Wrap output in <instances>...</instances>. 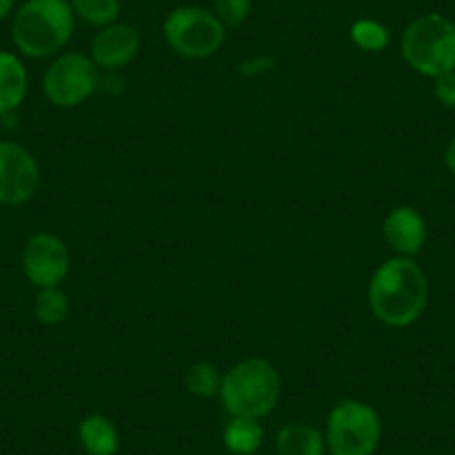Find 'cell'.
I'll return each instance as SVG.
<instances>
[{"label":"cell","mask_w":455,"mask_h":455,"mask_svg":"<svg viewBox=\"0 0 455 455\" xmlns=\"http://www.w3.org/2000/svg\"><path fill=\"white\" fill-rule=\"evenodd\" d=\"M41 186L36 156L14 141H0V205H23Z\"/></svg>","instance_id":"obj_9"},{"label":"cell","mask_w":455,"mask_h":455,"mask_svg":"<svg viewBox=\"0 0 455 455\" xmlns=\"http://www.w3.org/2000/svg\"><path fill=\"white\" fill-rule=\"evenodd\" d=\"M323 437L331 455H375L382 440V419L366 402L341 400L328 413Z\"/></svg>","instance_id":"obj_5"},{"label":"cell","mask_w":455,"mask_h":455,"mask_svg":"<svg viewBox=\"0 0 455 455\" xmlns=\"http://www.w3.org/2000/svg\"><path fill=\"white\" fill-rule=\"evenodd\" d=\"M74 16L90 28L103 29L112 23H119L121 0H69Z\"/></svg>","instance_id":"obj_16"},{"label":"cell","mask_w":455,"mask_h":455,"mask_svg":"<svg viewBox=\"0 0 455 455\" xmlns=\"http://www.w3.org/2000/svg\"><path fill=\"white\" fill-rule=\"evenodd\" d=\"M223 444L233 455H255L264 444V427L259 419L230 418L223 428Z\"/></svg>","instance_id":"obj_15"},{"label":"cell","mask_w":455,"mask_h":455,"mask_svg":"<svg viewBox=\"0 0 455 455\" xmlns=\"http://www.w3.org/2000/svg\"><path fill=\"white\" fill-rule=\"evenodd\" d=\"M14 10V0H0V20H5Z\"/></svg>","instance_id":"obj_23"},{"label":"cell","mask_w":455,"mask_h":455,"mask_svg":"<svg viewBox=\"0 0 455 455\" xmlns=\"http://www.w3.org/2000/svg\"><path fill=\"white\" fill-rule=\"evenodd\" d=\"M282 397V375L261 357H251L228 371L221 379L219 400L230 418L261 419L275 411Z\"/></svg>","instance_id":"obj_3"},{"label":"cell","mask_w":455,"mask_h":455,"mask_svg":"<svg viewBox=\"0 0 455 455\" xmlns=\"http://www.w3.org/2000/svg\"><path fill=\"white\" fill-rule=\"evenodd\" d=\"M164 36L170 50L183 59L204 60L217 54L226 41V28L214 12L196 5H183L164 20Z\"/></svg>","instance_id":"obj_6"},{"label":"cell","mask_w":455,"mask_h":455,"mask_svg":"<svg viewBox=\"0 0 455 455\" xmlns=\"http://www.w3.org/2000/svg\"><path fill=\"white\" fill-rule=\"evenodd\" d=\"M223 375H219L217 366L210 364V362H199V364H192L186 371V388L196 397H214L219 395V388H221Z\"/></svg>","instance_id":"obj_19"},{"label":"cell","mask_w":455,"mask_h":455,"mask_svg":"<svg viewBox=\"0 0 455 455\" xmlns=\"http://www.w3.org/2000/svg\"><path fill=\"white\" fill-rule=\"evenodd\" d=\"M351 41L360 47L362 52H384L391 43V34L379 20L360 19L351 28Z\"/></svg>","instance_id":"obj_18"},{"label":"cell","mask_w":455,"mask_h":455,"mask_svg":"<svg viewBox=\"0 0 455 455\" xmlns=\"http://www.w3.org/2000/svg\"><path fill=\"white\" fill-rule=\"evenodd\" d=\"M433 94L444 108H455V69L433 78Z\"/></svg>","instance_id":"obj_21"},{"label":"cell","mask_w":455,"mask_h":455,"mask_svg":"<svg viewBox=\"0 0 455 455\" xmlns=\"http://www.w3.org/2000/svg\"><path fill=\"white\" fill-rule=\"evenodd\" d=\"M69 313V297L60 291V286L56 288H41L34 299V315L41 323L47 326H54V323L65 322Z\"/></svg>","instance_id":"obj_17"},{"label":"cell","mask_w":455,"mask_h":455,"mask_svg":"<svg viewBox=\"0 0 455 455\" xmlns=\"http://www.w3.org/2000/svg\"><path fill=\"white\" fill-rule=\"evenodd\" d=\"M402 59L413 72L435 78L455 69V23L442 14H424L406 25Z\"/></svg>","instance_id":"obj_4"},{"label":"cell","mask_w":455,"mask_h":455,"mask_svg":"<svg viewBox=\"0 0 455 455\" xmlns=\"http://www.w3.org/2000/svg\"><path fill=\"white\" fill-rule=\"evenodd\" d=\"M382 233L397 257L413 259L427 243V221L411 205H397L384 219Z\"/></svg>","instance_id":"obj_11"},{"label":"cell","mask_w":455,"mask_h":455,"mask_svg":"<svg viewBox=\"0 0 455 455\" xmlns=\"http://www.w3.org/2000/svg\"><path fill=\"white\" fill-rule=\"evenodd\" d=\"M277 455H326V437L317 427L288 422L275 435Z\"/></svg>","instance_id":"obj_13"},{"label":"cell","mask_w":455,"mask_h":455,"mask_svg":"<svg viewBox=\"0 0 455 455\" xmlns=\"http://www.w3.org/2000/svg\"><path fill=\"white\" fill-rule=\"evenodd\" d=\"M252 10V0H214V16L223 28H242Z\"/></svg>","instance_id":"obj_20"},{"label":"cell","mask_w":455,"mask_h":455,"mask_svg":"<svg viewBox=\"0 0 455 455\" xmlns=\"http://www.w3.org/2000/svg\"><path fill=\"white\" fill-rule=\"evenodd\" d=\"M20 266L32 286L56 288L65 282L72 268L68 243L52 233H36L28 239L20 257Z\"/></svg>","instance_id":"obj_8"},{"label":"cell","mask_w":455,"mask_h":455,"mask_svg":"<svg viewBox=\"0 0 455 455\" xmlns=\"http://www.w3.org/2000/svg\"><path fill=\"white\" fill-rule=\"evenodd\" d=\"M141 38L139 32L128 23H112L108 28L99 29L92 38L90 59L96 68L105 72H116L121 68H128L139 54Z\"/></svg>","instance_id":"obj_10"},{"label":"cell","mask_w":455,"mask_h":455,"mask_svg":"<svg viewBox=\"0 0 455 455\" xmlns=\"http://www.w3.org/2000/svg\"><path fill=\"white\" fill-rule=\"evenodd\" d=\"M99 87L100 69L81 52H60L43 74V94L56 108H78Z\"/></svg>","instance_id":"obj_7"},{"label":"cell","mask_w":455,"mask_h":455,"mask_svg":"<svg viewBox=\"0 0 455 455\" xmlns=\"http://www.w3.org/2000/svg\"><path fill=\"white\" fill-rule=\"evenodd\" d=\"M78 442L87 455H116L121 437L116 427L105 415H87L78 424Z\"/></svg>","instance_id":"obj_14"},{"label":"cell","mask_w":455,"mask_h":455,"mask_svg":"<svg viewBox=\"0 0 455 455\" xmlns=\"http://www.w3.org/2000/svg\"><path fill=\"white\" fill-rule=\"evenodd\" d=\"M428 301V279L411 257H393L373 273L369 306L391 328H406L422 317Z\"/></svg>","instance_id":"obj_1"},{"label":"cell","mask_w":455,"mask_h":455,"mask_svg":"<svg viewBox=\"0 0 455 455\" xmlns=\"http://www.w3.org/2000/svg\"><path fill=\"white\" fill-rule=\"evenodd\" d=\"M28 69L19 54L0 50V116L16 112L28 96Z\"/></svg>","instance_id":"obj_12"},{"label":"cell","mask_w":455,"mask_h":455,"mask_svg":"<svg viewBox=\"0 0 455 455\" xmlns=\"http://www.w3.org/2000/svg\"><path fill=\"white\" fill-rule=\"evenodd\" d=\"M446 168H449V172L455 177V137L451 139L449 148H446Z\"/></svg>","instance_id":"obj_22"},{"label":"cell","mask_w":455,"mask_h":455,"mask_svg":"<svg viewBox=\"0 0 455 455\" xmlns=\"http://www.w3.org/2000/svg\"><path fill=\"white\" fill-rule=\"evenodd\" d=\"M69 0H25L12 20V41L28 59L59 56L74 34Z\"/></svg>","instance_id":"obj_2"}]
</instances>
